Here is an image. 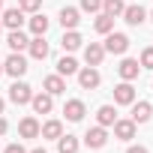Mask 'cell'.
<instances>
[{"label": "cell", "mask_w": 153, "mask_h": 153, "mask_svg": "<svg viewBox=\"0 0 153 153\" xmlns=\"http://www.w3.org/2000/svg\"><path fill=\"white\" fill-rule=\"evenodd\" d=\"M105 54H126L129 51V36L126 33H105V42H102Z\"/></svg>", "instance_id": "1"}, {"label": "cell", "mask_w": 153, "mask_h": 153, "mask_svg": "<svg viewBox=\"0 0 153 153\" xmlns=\"http://www.w3.org/2000/svg\"><path fill=\"white\" fill-rule=\"evenodd\" d=\"M27 69H30V66H27V60H24L18 51H12V54L3 60V72H6V75H12V78H21Z\"/></svg>", "instance_id": "2"}, {"label": "cell", "mask_w": 153, "mask_h": 153, "mask_svg": "<svg viewBox=\"0 0 153 153\" xmlns=\"http://www.w3.org/2000/svg\"><path fill=\"white\" fill-rule=\"evenodd\" d=\"M9 99H12L15 105H30V99H33V87L15 78V81H12V87H9Z\"/></svg>", "instance_id": "3"}, {"label": "cell", "mask_w": 153, "mask_h": 153, "mask_svg": "<svg viewBox=\"0 0 153 153\" xmlns=\"http://www.w3.org/2000/svg\"><path fill=\"white\" fill-rule=\"evenodd\" d=\"M75 75H78V84H81L84 90H96V87L102 84V75H99L96 66H84V69L75 72Z\"/></svg>", "instance_id": "4"}, {"label": "cell", "mask_w": 153, "mask_h": 153, "mask_svg": "<svg viewBox=\"0 0 153 153\" xmlns=\"http://www.w3.org/2000/svg\"><path fill=\"white\" fill-rule=\"evenodd\" d=\"M84 144H87L90 150H99V147H105V144H108V129H105V126H93V129H87V135H84Z\"/></svg>", "instance_id": "5"}, {"label": "cell", "mask_w": 153, "mask_h": 153, "mask_svg": "<svg viewBox=\"0 0 153 153\" xmlns=\"http://www.w3.org/2000/svg\"><path fill=\"white\" fill-rule=\"evenodd\" d=\"M123 21H126L129 27H141V24L147 21V12H144V6H138V3H129V6L123 9Z\"/></svg>", "instance_id": "6"}, {"label": "cell", "mask_w": 153, "mask_h": 153, "mask_svg": "<svg viewBox=\"0 0 153 153\" xmlns=\"http://www.w3.org/2000/svg\"><path fill=\"white\" fill-rule=\"evenodd\" d=\"M63 114H66V120H69V123H78V120H84L87 108H84V102H81V99H66Z\"/></svg>", "instance_id": "7"}, {"label": "cell", "mask_w": 153, "mask_h": 153, "mask_svg": "<svg viewBox=\"0 0 153 153\" xmlns=\"http://www.w3.org/2000/svg\"><path fill=\"white\" fill-rule=\"evenodd\" d=\"M138 72H141V63L132 60V57H123L120 66H117V75H120L123 81H135V78H138Z\"/></svg>", "instance_id": "8"}, {"label": "cell", "mask_w": 153, "mask_h": 153, "mask_svg": "<svg viewBox=\"0 0 153 153\" xmlns=\"http://www.w3.org/2000/svg\"><path fill=\"white\" fill-rule=\"evenodd\" d=\"M114 102H117V105H132V102H135V87H132V81H120V84L114 87Z\"/></svg>", "instance_id": "9"}, {"label": "cell", "mask_w": 153, "mask_h": 153, "mask_svg": "<svg viewBox=\"0 0 153 153\" xmlns=\"http://www.w3.org/2000/svg\"><path fill=\"white\" fill-rule=\"evenodd\" d=\"M135 129H138V123L129 117V120H114V138H120V141H129V138H135Z\"/></svg>", "instance_id": "10"}, {"label": "cell", "mask_w": 153, "mask_h": 153, "mask_svg": "<svg viewBox=\"0 0 153 153\" xmlns=\"http://www.w3.org/2000/svg\"><path fill=\"white\" fill-rule=\"evenodd\" d=\"M3 27H9V30H21L24 27V12L18 9V6H12V9H3Z\"/></svg>", "instance_id": "11"}, {"label": "cell", "mask_w": 153, "mask_h": 153, "mask_svg": "<svg viewBox=\"0 0 153 153\" xmlns=\"http://www.w3.org/2000/svg\"><path fill=\"white\" fill-rule=\"evenodd\" d=\"M78 21H81V9H75V6H63V9H60V24H63V30H75Z\"/></svg>", "instance_id": "12"}, {"label": "cell", "mask_w": 153, "mask_h": 153, "mask_svg": "<svg viewBox=\"0 0 153 153\" xmlns=\"http://www.w3.org/2000/svg\"><path fill=\"white\" fill-rule=\"evenodd\" d=\"M105 60V48H102V42H90L87 48H84V63L87 66H99Z\"/></svg>", "instance_id": "13"}, {"label": "cell", "mask_w": 153, "mask_h": 153, "mask_svg": "<svg viewBox=\"0 0 153 153\" xmlns=\"http://www.w3.org/2000/svg\"><path fill=\"white\" fill-rule=\"evenodd\" d=\"M30 105H33L36 114H51V108H54V96H51V93H33Z\"/></svg>", "instance_id": "14"}, {"label": "cell", "mask_w": 153, "mask_h": 153, "mask_svg": "<svg viewBox=\"0 0 153 153\" xmlns=\"http://www.w3.org/2000/svg\"><path fill=\"white\" fill-rule=\"evenodd\" d=\"M27 51H30L33 60H45V57H48V42H45V36H33V39L27 42Z\"/></svg>", "instance_id": "15"}, {"label": "cell", "mask_w": 153, "mask_h": 153, "mask_svg": "<svg viewBox=\"0 0 153 153\" xmlns=\"http://www.w3.org/2000/svg\"><path fill=\"white\" fill-rule=\"evenodd\" d=\"M114 120H117V111H114V105H99L96 108V126H114Z\"/></svg>", "instance_id": "16"}, {"label": "cell", "mask_w": 153, "mask_h": 153, "mask_svg": "<svg viewBox=\"0 0 153 153\" xmlns=\"http://www.w3.org/2000/svg\"><path fill=\"white\" fill-rule=\"evenodd\" d=\"M39 126H42V123H39L36 117H24V120L18 123V135H21V138H39Z\"/></svg>", "instance_id": "17"}, {"label": "cell", "mask_w": 153, "mask_h": 153, "mask_svg": "<svg viewBox=\"0 0 153 153\" xmlns=\"http://www.w3.org/2000/svg\"><path fill=\"white\" fill-rule=\"evenodd\" d=\"M39 135L48 138V141H57V138L63 135V123H60V120H45V123L39 126Z\"/></svg>", "instance_id": "18"}, {"label": "cell", "mask_w": 153, "mask_h": 153, "mask_svg": "<svg viewBox=\"0 0 153 153\" xmlns=\"http://www.w3.org/2000/svg\"><path fill=\"white\" fill-rule=\"evenodd\" d=\"M42 87H45V93H51V96L66 93V81H63V75H48V78L42 81Z\"/></svg>", "instance_id": "19"}, {"label": "cell", "mask_w": 153, "mask_h": 153, "mask_svg": "<svg viewBox=\"0 0 153 153\" xmlns=\"http://www.w3.org/2000/svg\"><path fill=\"white\" fill-rule=\"evenodd\" d=\"M153 117V105L150 102H132V120L135 123H147Z\"/></svg>", "instance_id": "20"}, {"label": "cell", "mask_w": 153, "mask_h": 153, "mask_svg": "<svg viewBox=\"0 0 153 153\" xmlns=\"http://www.w3.org/2000/svg\"><path fill=\"white\" fill-rule=\"evenodd\" d=\"M27 42H30V39H27L21 30H9V36H6V45H9V51H18V54L27 48Z\"/></svg>", "instance_id": "21"}, {"label": "cell", "mask_w": 153, "mask_h": 153, "mask_svg": "<svg viewBox=\"0 0 153 153\" xmlns=\"http://www.w3.org/2000/svg\"><path fill=\"white\" fill-rule=\"evenodd\" d=\"M81 42H84V39H81V33H78V30H66V33H63V39H60L63 51H78V48H81Z\"/></svg>", "instance_id": "22"}, {"label": "cell", "mask_w": 153, "mask_h": 153, "mask_svg": "<svg viewBox=\"0 0 153 153\" xmlns=\"http://www.w3.org/2000/svg\"><path fill=\"white\" fill-rule=\"evenodd\" d=\"M81 66H78V60L75 57H69V54H63L60 60H57V75H75Z\"/></svg>", "instance_id": "23"}, {"label": "cell", "mask_w": 153, "mask_h": 153, "mask_svg": "<svg viewBox=\"0 0 153 153\" xmlns=\"http://www.w3.org/2000/svg\"><path fill=\"white\" fill-rule=\"evenodd\" d=\"M93 30H96V33H102V36H105V33H111V30H114V15L99 12V15H96V21H93Z\"/></svg>", "instance_id": "24"}, {"label": "cell", "mask_w": 153, "mask_h": 153, "mask_svg": "<svg viewBox=\"0 0 153 153\" xmlns=\"http://www.w3.org/2000/svg\"><path fill=\"white\" fill-rule=\"evenodd\" d=\"M48 18L42 15V12H33V18H30V30H33V36H45L48 33Z\"/></svg>", "instance_id": "25"}, {"label": "cell", "mask_w": 153, "mask_h": 153, "mask_svg": "<svg viewBox=\"0 0 153 153\" xmlns=\"http://www.w3.org/2000/svg\"><path fill=\"white\" fill-rule=\"evenodd\" d=\"M57 150L60 153H78V138L75 135H60L57 138Z\"/></svg>", "instance_id": "26"}, {"label": "cell", "mask_w": 153, "mask_h": 153, "mask_svg": "<svg viewBox=\"0 0 153 153\" xmlns=\"http://www.w3.org/2000/svg\"><path fill=\"white\" fill-rule=\"evenodd\" d=\"M123 9H126V3L123 0H102V12H108V15H123Z\"/></svg>", "instance_id": "27"}, {"label": "cell", "mask_w": 153, "mask_h": 153, "mask_svg": "<svg viewBox=\"0 0 153 153\" xmlns=\"http://www.w3.org/2000/svg\"><path fill=\"white\" fill-rule=\"evenodd\" d=\"M18 9L33 15V12H39V9H42V0H18Z\"/></svg>", "instance_id": "28"}, {"label": "cell", "mask_w": 153, "mask_h": 153, "mask_svg": "<svg viewBox=\"0 0 153 153\" xmlns=\"http://www.w3.org/2000/svg\"><path fill=\"white\" fill-rule=\"evenodd\" d=\"M141 69H153V45H147L144 51H141Z\"/></svg>", "instance_id": "29"}, {"label": "cell", "mask_w": 153, "mask_h": 153, "mask_svg": "<svg viewBox=\"0 0 153 153\" xmlns=\"http://www.w3.org/2000/svg\"><path fill=\"white\" fill-rule=\"evenodd\" d=\"M102 9V0H81V12H99Z\"/></svg>", "instance_id": "30"}, {"label": "cell", "mask_w": 153, "mask_h": 153, "mask_svg": "<svg viewBox=\"0 0 153 153\" xmlns=\"http://www.w3.org/2000/svg\"><path fill=\"white\" fill-rule=\"evenodd\" d=\"M3 153H27V150H24V147H21V144H9V147H6V150H3Z\"/></svg>", "instance_id": "31"}, {"label": "cell", "mask_w": 153, "mask_h": 153, "mask_svg": "<svg viewBox=\"0 0 153 153\" xmlns=\"http://www.w3.org/2000/svg\"><path fill=\"white\" fill-rule=\"evenodd\" d=\"M126 153H150V150H147V147H141V144H132Z\"/></svg>", "instance_id": "32"}, {"label": "cell", "mask_w": 153, "mask_h": 153, "mask_svg": "<svg viewBox=\"0 0 153 153\" xmlns=\"http://www.w3.org/2000/svg\"><path fill=\"white\" fill-rule=\"evenodd\" d=\"M6 129H9V123H6V117L0 114V135H6Z\"/></svg>", "instance_id": "33"}, {"label": "cell", "mask_w": 153, "mask_h": 153, "mask_svg": "<svg viewBox=\"0 0 153 153\" xmlns=\"http://www.w3.org/2000/svg\"><path fill=\"white\" fill-rule=\"evenodd\" d=\"M30 153H48V150H42V147H36V150H30Z\"/></svg>", "instance_id": "34"}, {"label": "cell", "mask_w": 153, "mask_h": 153, "mask_svg": "<svg viewBox=\"0 0 153 153\" xmlns=\"http://www.w3.org/2000/svg\"><path fill=\"white\" fill-rule=\"evenodd\" d=\"M3 108H6V102H3V99H0V114H3Z\"/></svg>", "instance_id": "35"}, {"label": "cell", "mask_w": 153, "mask_h": 153, "mask_svg": "<svg viewBox=\"0 0 153 153\" xmlns=\"http://www.w3.org/2000/svg\"><path fill=\"white\" fill-rule=\"evenodd\" d=\"M0 12H3V0H0Z\"/></svg>", "instance_id": "36"}, {"label": "cell", "mask_w": 153, "mask_h": 153, "mask_svg": "<svg viewBox=\"0 0 153 153\" xmlns=\"http://www.w3.org/2000/svg\"><path fill=\"white\" fill-rule=\"evenodd\" d=\"M0 75H3V63H0Z\"/></svg>", "instance_id": "37"}, {"label": "cell", "mask_w": 153, "mask_h": 153, "mask_svg": "<svg viewBox=\"0 0 153 153\" xmlns=\"http://www.w3.org/2000/svg\"><path fill=\"white\" fill-rule=\"evenodd\" d=\"M0 30H3V21H0Z\"/></svg>", "instance_id": "38"}, {"label": "cell", "mask_w": 153, "mask_h": 153, "mask_svg": "<svg viewBox=\"0 0 153 153\" xmlns=\"http://www.w3.org/2000/svg\"><path fill=\"white\" fill-rule=\"evenodd\" d=\"M150 21H153V12H150Z\"/></svg>", "instance_id": "39"}]
</instances>
